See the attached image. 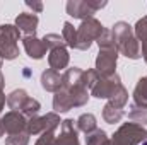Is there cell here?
Segmentation results:
<instances>
[{
  "label": "cell",
  "mask_w": 147,
  "mask_h": 145,
  "mask_svg": "<svg viewBox=\"0 0 147 145\" xmlns=\"http://www.w3.org/2000/svg\"><path fill=\"white\" fill-rule=\"evenodd\" d=\"M142 145H147V140H146V142H144V144H142Z\"/></svg>",
  "instance_id": "obj_1"
}]
</instances>
